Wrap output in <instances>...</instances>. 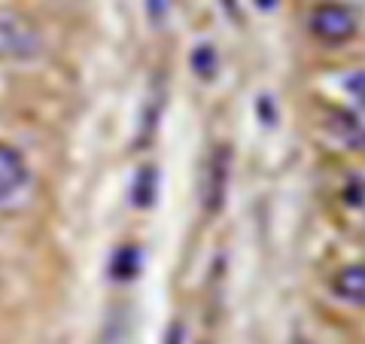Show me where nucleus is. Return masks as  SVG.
I'll use <instances>...</instances> for the list:
<instances>
[{
	"label": "nucleus",
	"instance_id": "obj_3",
	"mask_svg": "<svg viewBox=\"0 0 365 344\" xmlns=\"http://www.w3.org/2000/svg\"><path fill=\"white\" fill-rule=\"evenodd\" d=\"M329 131L344 150L365 153V104L356 110H335L329 119Z\"/></svg>",
	"mask_w": 365,
	"mask_h": 344
},
{
	"label": "nucleus",
	"instance_id": "obj_5",
	"mask_svg": "<svg viewBox=\"0 0 365 344\" xmlns=\"http://www.w3.org/2000/svg\"><path fill=\"white\" fill-rule=\"evenodd\" d=\"M332 295L344 305L365 308V262H353L332 274Z\"/></svg>",
	"mask_w": 365,
	"mask_h": 344
},
{
	"label": "nucleus",
	"instance_id": "obj_9",
	"mask_svg": "<svg viewBox=\"0 0 365 344\" xmlns=\"http://www.w3.org/2000/svg\"><path fill=\"white\" fill-rule=\"evenodd\" d=\"M140 259H143V253L137 247H122L119 253L113 256L110 274L116 280H131V278H137V271H140Z\"/></svg>",
	"mask_w": 365,
	"mask_h": 344
},
{
	"label": "nucleus",
	"instance_id": "obj_10",
	"mask_svg": "<svg viewBox=\"0 0 365 344\" xmlns=\"http://www.w3.org/2000/svg\"><path fill=\"white\" fill-rule=\"evenodd\" d=\"M216 67H220V59H216L213 46L210 43L195 46V52H192V71H195L201 79H213L216 76Z\"/></svg>",
	"mask_w": 365,
	"mask_h": 344
},
{
	"label": "nucleus",
	"instance_id": "obj_13",
	"mask_svg": "<svg viewBox=\"0 0 365 344\" xmlns=\"http://www.w3.org/2000/svg\"><path fill=\"white\" fill-rule=\"evenodd\" d=\"M259 6H262V9H271V6H274V0H259Z\"/></svg>",
	"mask_w": 365,
	"mask_h": 344
},
{
	"label": "nucleus",
	"instance_id": "obj_8",
	"mask_svg": "<svg viewBox=\"0 0 365 344\" xmlns=\"http://www.w3.org/2000/svg\"><path fill=\"white\" fill-rule=\"evenodd\" d=\"M158 195V177L155 168H140V174L134 177V189H131V201L137 208H150Z\"/></svg>",
	"mask_w": 365,
	"mask_h": 344
},
{
	"label": "nucleus",
	"instance_id": "obj_2",
	"mask_svg": "<svg viewBox=\"0 0 365 344\" xmlns=\"http://www.w3.org/2000/svg\"><path fill=\"white\" fill-rule=\"evenodd\" d=\"M307 28H311V34H314L319 43L341 46V43H347V40L356 37L359 21H356V13H353L350 6L326 0V4H319V6L311 9Z\"/></svg>",
	"mask_w": 365,
	"mask_h": 344
},
{
	"label": "nucleus",
	"instance_id": "obj_6",
	"mask_svg": "<svg viewBox=\"0 0 365 344\" xmlns=\"http://www.w3.org/2000/svg\"><path fill=\"white\" fill-rule=\"evenodd\" d=\"M228 174H232V153L228 146H216V153L210 158V186H207V195H204V208L210 213H220L222 201H225V189H228Z\"/></svg>",
	"mask_w": 365,
	"mask_h": 344
},
{
	"label": "nucleus",
	"instance_id": "obj_12",
	"mask_svg": "<svg viewBox=\"0 0 365 344\" xmlns=\"http://www.w3.org/2000/svg\"><path fill=\"white\" fill-rule=\"evenodd\" d=\"M222 6L228 16H237V0H222Z\"/></svg>",
	"mask_w": 365,
	"mask_h": 344
},
{
	"label": "nucleus",
	"instance_id": "obj_1",
	"mask_svg": "<svg viewBox=\"0 0 365 344\" xmlns=\"http://www.w3.org/2000/svg\"><path fill=\"white\" fill-rule=\"evenodd\" d=\"M46 49L43 31L21 9L0 6V64L37 61Z\"/></svg>",
	"mask_w": 365,
	"mask_h": 344
},
{
	"label": "nucleus",
	"instance_id": "obj_4",
	"mask_svg": "<svg viewBox=\"0 0 365 344\" xmlns=\"http://www.w3.org/2000/svg\"><path fill=\"white\" fill-rule=\"evenodd\" d=\"M28 180H31L28 158L21 156L16 146L0 143V201L19 195L21 189L28 186Z\"/></svg>",
	"mask_w": 365,
	"mask_h": 344
},
{
	"label": "nucleus",
	"instance_id": "obj_7",
	"mask_svg": "<svg viewBox=\"0 0 365 344\" xmlns=\"http://www.w3.org/2000/svg\"><path fill=\"white\" fill-rule=\"evenodd\" d=\"M341 201H344V208L365 226V177H359V174L347 177L344 189H341Z\"/></svg>",
	"mask_w": 365,
	"mask_h": 344
},
{
	"label": "nucleus",
	"instance_id": "obj_11",
	"mask_svg": "<svg viewBox=\"0 0 365 344\" xmlns=\"http://www.w3.org/2000/svg\"><path fill=\"white\" fill-rule=\"evenodd\" d=\"M347 88L353 91V98H356L359 104H365V71L353 74V76H350V83H347Z\"/></svg>",
	"mask_w": 365,
	"mask_h": 344
}]
</instances>
